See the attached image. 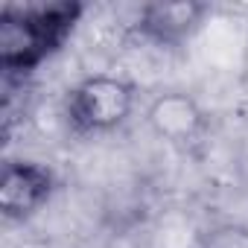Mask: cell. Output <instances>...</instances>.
Masks as SVG:
<instances>
[{
  "instance_id": "6da1fadb",
  "label": "cell",
  "mask_w": 248,
  "mask_h": 248,
  "mask_svg": "<svg viewBox=\"0 0 248 248\" xmlns=\"http://www.w3.org/2000/svg\"><path fill=\"white\" fill-rule=\"evenodd\" d=\"M85 15L76 0H24L0 12V67L3 79L24 82L50 62L73 35Z\"/></svg>"
},
{
  "instance_id": "7a4b0ae2",
  "label": "cell",
  "mask_w": 248,
  "mask_h": 248,
  "mask_svg": "<svg viewBox=\"0 0 248 248\" xmlns=\"http://www.w3.org/2000/svg\"><path fill=\"white\" fill-rule=\"evenodd\" d=\"M138 105V85L111 76V73H91L79 79L64 99V120L67 129L79 138L108 135L126 126Z\"/></svg>"
},
{
  "instance_id": "3957f363",
  "label": "cell",
  "mask_w": 248,
  "mask_h": 248,
  "mask_svg": "<svg viewBox=\"0 0 248 248\" xmlns=\"http://www.w3.org/2000/svg\"><path fill=\"white\" fill-rule=\"evenodd\" d=\"M56 190L59 178L47 164L27 158L6 161L0 175V213L6 222H27L50 204Z\"/></svg>"
},
{
  "instance_id": "277c9868",
  "label": "cell",
  "mask_w": 248,
  "mask_h": 248,
  "mask_svg": "<svg viewBox=\"0 0 248 248\" xmlns=\"http://www.w3.org/2000/svg\"><path fill=\"white\" fill-rule=\"evenodd\" d=\"M143 120L149 132L170 143V146H193L199 143L207 129H210V117L202 108V102L196 96H190L187 91H161L149 99Z\"/></svg>"
},
{
  "instance_id": "5b68a950",
  "label": "cell",
  "mask_w": 248,
  "mask_h": 248,
  "mask_svg": "<svg viewBox=\"0 0 248 248\" xmlns=\"http://www.w3.org/2000/svg\"><path fill=\"white\" fill-rule=\"evenodd\" d=\"M210 6L199 0H181V3H143L132 21V32L155 47H184L207 21Z\"/></svg>"
}]
</instances>
